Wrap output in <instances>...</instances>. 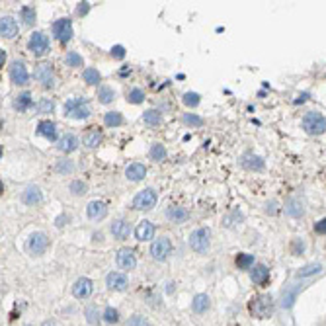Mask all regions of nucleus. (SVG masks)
Segmentation results:
<instances>
[{
	"mask_svg": "<svg viewBox=\"0 0 326 326\" xmlns=\"http://www.w3.org/2000/svg\"><path fill=\"white\" fill-rule=\"evenodd\" d=\"M248 311L256 319H270L273 315V299L272 295H256L248 303Z\"/></svg>",
	"mask_w": 326,
	"mask_h": 326,
	"instance_id": "obj_1",
	"label": "nucleus"
},
{
	"mask_svg": "<svg viewBox=\"0 0 326 326\" xmlns=\"http://www.w3.org/2000/svg\"><path fill=\"white\" fill-rule=\"evenodd\" d=\"M301 125L305 129V133H309V135H323L326 131V117L321 111H309V113H305Z\"/></svg>",
	"mask_w": 326,
	"mask_h": 326,
	"instance_id": "obj_2",
	"label": "nucleus"
},
{
	"mask_svg": "<svg viewBox=\"0 0 326 326\" xmlns=\"http://www.w3.org/2000/svg\"><path fill=\"white\" fill-rule=\"evenodd\" d=\"M65 115L70 119H86L90 117V108L86 98H70L65 102Z\"/></svg>",
	"mask_w": 326,
	"mask_h": 326,
	"instance_id": "obj_3",
	"label": "nucleus"
},
{
	"mask_svg": "<svg viewBox=\"0 0 326 326\" xmlns=\"http://www.w3.org/2000/svg\"><path fill=\"white\" fill-rule=\"evenodd\" d=\"M157 205V192L153 188H147L143 192H139L135 197H133V209H139V211H149Z\"/></svg>",
	"mask_w": 326,
	"mask_h": 326,
	"instance_id": "obj_4",
	"label": "nucleus"
},
{
	"mask_svg": "<svg viewBox=\"0 0 326 326\" xmlns=\"http://www.w3.org/2000/svg\"><path fill=\"white\" fill-rule=\"evenodd\" d=\"M209 236H211L209 228H197V230H194L192 236H190V246H192V250H196L197 254L207 252V250H209Z\"/></svg>",
	"mask_w": 326,
	"mask_h": 326,
	"instance_id": "obj_5",
	"label": "nucleus"
},
{
	"mask_svg": "<svg viewBox=\"0 0 326 326\" xmlns=\"http://www.w3.org/2000/svg\"><path fill=\"white\" fill-rule=\"evenodd\" d=\"M28 49L35 55V57H43V55L49 51V37L45 33H41V32L32 33V37L28 41Z\"/></svg>",
	"mask_w": 326,
	"mask_h": 326,
	"instance_id": "obj_6",
	"label": "nucleus"
},
{
	"mask_svg": "<svg viewBox=\"0 0 326 326\" xmlns=\"http://www.w3.org/2000/svg\"><path fill=\"white\" fill-rule=\"evenodd\" d=\"M170 252H172V242H170L166 236L157 238V240L151 244V256H153L155 260H159V262H164Z\"/></svg>",
	"mask_w": 326,
	"mask_h": 326,
	"instance_id": "obj_7",
	"label": "nucleus"
},
{
	"mask_svg": "<svg viewBox=\"0 0 326 326\" xmlns=\"http://www.w3.org/2000/svg\"><path fill=\"white\" fill-rule=\"evenodd\" d=\"M53 35L61 41V43L70 41V37H72V24H70V20H66V18L55 20L53 22Z\"/></svg>",
	"mask_w": 326,
	"mask_h": 326,
	"instance_id": "obj_8",
	"label": "nucleus"
},
{
	"mask_svg": "<svg viewBox=\"0 0 326 326\" xmlns=\"http://www.w3.org/2000/svg\"><path fill=\"white\" fill-rule=\"evenodd\" d=\"M10 80H12L16 86L28 84L30 72H28V68H26V65H24L22 61H14V63L10 65Z\"/></svg>",
	"mask_w": 326,
	"mask_h": 326,
	"instance_id": "obj_9",
	"label": "nucleus"
},
{
	"mask_svg": "<svg viewBox=\"0 0 326 326\" xmlns=\"http://www.w3.org/2000/svg\"><path fill=\"white\" fill-rule=\"evenodd\" d=\"M47 248H49V238H47L45 232H33V234L30 236V240H28V250H30L32 254L39 256V254H43Z\"/></svg>",
	"mask_w": 326,
	"mask_h": 326,
	"instance_id": "obj_10",
	"label": "nucleus"
},
{
	"mask_svg": "<svg viewBox=\"0 0 326 326\" xmlns=\"http://www.w3.org/2000/svg\"><path fill=\"white\" fill-rule=\"evenodd\" d=\"M35 78L41 82V86H43V88H53L55 86V74H53L51 65L41 63V65L35 68Z\"/></svg>",
	"mask_w": 326,
	"mask_h": 326,
	"instance_id": "obj_11",
	"label": "nucleus"
},
{
	"mask_svg": "<svg viewBox=\"0 0 326 326\" xmlns=\"http://www.w3.org/2000/svg\"><path fill=\"white\" fill-rule=\"evenodd\" d=\"M92 281L88 279V277H80V279H76V283L72 285V295L76 297V299H86V297H90L92 295Z\"/></svg>",
	"mask_w": 326,
	"mask_h": 326,
	"instance_id": "obj_12",
	"label": "nucleus"
},
{
	"mask_svg": "<svg viewBox=\"0 0 326 326\" xmlns=\"http://www.w3.org/2000/svg\"><path fill=\"white\" fill-rule=\"evenodd\" d=\"M106 283H108V287L111 289V291H125V289H127V285H129L127 275H125V273H121V272L108 273Z\"/></svg>",
	"mask_w": 326,
	"mask_h": 326,
	"instance_id": "obj_13",
	"label": "nucleus"
},
{
	"mask_svg": "<svg viewBox=\"0 0 326 326\" xmlns=\"http://www.w3.org/2000/svg\"><path fill=\"white\" fill-rule=\"evenodd\" d=\"M16 33H18V24H16V20L10 18V16H2V20H0V35L6 37V39H14Z\"/></svg>",
	"mask_w": 326,
	"mask_h": 326,
	"instance_id": "obj_14",
	"label": "nucleus"
},
{
	"mask_svg": "<svg viewBox=\"0 0 326 326\" xmlns=\"http://www.w3.org/2000/svg\"><path fill=\"white\" fill-rule=\"evenodd\" d=\"M117 266H119L121 270H133V268L137 266V258H135L133 250H129V248L119 250V252H117Z\"/></svg>",
	"mask_w": 326,
	"mask_h": 326,
	"instance_id": "obj_15",
	"label": "nucleus"
},
{
	"mask_svg": "<svg viewBox=\"0 0 326 326\" xmlns=\"http://www.w3.org/2000/svg\"><path fill=\"white\" fill-rule=\"evenodd\" d=\"M86 215L92 221H102L108 215V205L104 201H90L86 207Z\"/></svg>",
	"mask_w": 326,
	"mask_h": 326,
	"instance_id": "obj_16",
	"label": "nucleus"
},
{
	"mask_svg": "<svg viewBox=\"0 0 326 326\" xmlns=\"http://www.w3.org/2000/svg\"><path fill=\"white\" fill-rule=\"evenodd\" d=\"M129 232H131L129 221H125V219H115V221L111 223V234H113L117 240H125V238L129 236Z\"/></svg>",
	"mask_w": 326,
	"mask_h": 326,
	"instance_id": "obj_17",
	"label": "nucleus"
},
{
	"mask_svg": "<svg viewBox=\"0 0 326 326\" xmlns=\"http://www.w3.org/2000/svg\"><path fill=\"white\" fill-rule=\"evenodd\" d=\"M145 176H147V168H145V164L133 163L125 168V178H127L129 182H141Z\"/></svg>",
	"mask_w": 326,
	"mask_h": 326,
	"instance_id": "obj_18",
	"label": "nucleus"
},
{
	"mask_svg": "<svg viewBox=\"0 0 326 326\" xmlns=\"http://www.w3.org/2000/svg\"><path fill=\"white\" fill-rule=\"evenodd\" d=\"M37 135L45 137L49 143H53L57 139V125H55L51 119H43L37 123Z\"/></svg>",
	"mask_w": 326,
	"mask_h": 326,
	"instance_id": "obj_19",
	"label": "nucleus"
},
{
	"mask_svg": "<svg viewBox=\"0 0 326 326\" xmlns=\"http://www.w3.org/2000/svg\"><path fill=\"white\" fill-rule=\"evenodd\" d=\"M135 236H137V240H141V242L151 240V238L155 236V225H153L151 221H141V223L137 225V228H135Z\"/></svg>",
	"mask_w": 326,
	"mask_h": 326,
	"instance_id": "obj_20",
	"label": "nucleus"
},
{
	"mask_svg": "<svg viewBox=\"0 0 326 326\" xmlns=\"http://www.w3.org/2000/svg\"><path fill=\"white\" fill-rule=\"evenodd\" d=\"M41 199H43V194H41V190H39L37 186H28L26 192L22 194V201H24L26 205H35V203H39Z\"/></svg>",
	"mask_w": 326,
	"mask_h": 326,
	"instance_id": "obj_21",
	"label": "nucleus"
},
{
	"mask_svg": "<svg viewBox=\"0 0 326 326\" xmlns=\"http://www.w3.org/2000/svg\"><path fill=\"white\" fill-rule=\"evenodd\" d=\"M250 277H252V281H254L256 285H266V283L270 281V270H268V266L258 264V266L252 268Z\"/></svg>",
	"mask_w": 326,
	"mask_h": 326,
	"instance_id": "obj_22",
	"label": "nucleus"
},
{
	"mask_svg": "<svg viewBox=\"0 0 326 326\" xmlns=\"http://www.w3.org/2000/svg\"><path fill=\"white\" fill-rule=\"evenodd\" d=\"M76 149H78V139H76V135L66 133V135L61 137V141H59V151H63V153H72V151H76Z\"/></svg>",
	"mask_w": 326,
	"mask_h": 326,
	"instance_id": "obj_23",
	"label": "nucleus"
},
{
	"mask_svg": "<svg viewBox=\"0 0 326 326\" xmlns=\"http://www.w3.org/2000/svg\"><path fill=\"white\" fill-rule=\"evenodd\" d=\"M100 141H102V131L98 127H90L86 131V135H84V145L88 149H96L100 145Z\"/></svg>",
	"mask_w": 326,
	"mask_h": 326,
	"instance_id": "obj_24",
	"label": "nucleus"
},
{
	"mask_svg": "<svg viewBox=\"0 0 326 326\" xmlns=\"http://www.w3.org/2000/svg\"><path fill=\"white\" fill-rule=\"evenodd\" d=\"M285 213L291 215V217H301L305 213V207H303V201L297 199V197H291L287 203H285Z\"/></svg>",
	"mask_w": 326,
	"mask_h": 326,
	"instance_id": "obj_25",
	"label": "nucleus"
},
{
	"mask_svg": "<svg viewBox=\"0 0 326 326\" xmlns=\"http://www.w3.org/2000/svg\"><path fill=\"white\" fill-rule=\"evenodd\" d=\"M240 164H242L246 170H262V168H264V161H262L260 157L252 155V153H246V155L242 157Z\"/></svg>",
	"mask_w": 326,
	"mask_h": 326,
	"instance_id": "obj_26",
	"label": "nucleus"
},
{
	"mask_svg": "<svg viewBox=\"0 0 326 326\" xmlns=\"http://www.w3.org/2000/svg\"><path fill=\"white\" fill-rule=\"evenodd\" d=\"M192 309H194L197 315L205 313V311L209 309V297H207V295H203V293L196 295V297H194V301H192Z\"/></svg>",
	"mask_w": 326,
	"mask_h": 326,
	"instance_id": "obj_27",
	"label": "nucleus"
},
{
	"mask_svg": "<svg viewBox=\"0 0 326 326\" xmlns=\"http://www.w3.org/2000/svg\"><path fill=\"white\" fill-rule=\"evenodd\" d=\"M32 106V94L30 92H22L14 98V108L18 111H26V109Z\"/></svg>",
	"mask_w": 326,
	"mask_h": 326,
	"instance_id": "obj_28",
	"label": "nucleus"
},
{
	"mask_svg": "<svg viewBox=\"0 0 326 326\" xmlns=\"http://www.w3.org/2000/svg\"><path fill=\"white\" fill-rule=\"evenodd\" d=\"M166 217H168L170 223H184L188 219V211L182 209V207H170L166 211Z\"/></svg>",
	"mask_w": 326,
	"mask_h": 326,
	"instance_id": "obj_29",
	"label": "nucleus"
},
{
	"mask_svg": "<svg viewBox=\"0 0 326 326\" xmlns=\"http://www.w3.org/2000/svg\"><path fill=\"white\" fill-rule=\"evenodd\" d=\"M143 121H145L147 125H151V127H157V125H161L163 115H161V111H157V109H147V111L143 113Z\"/></svg>",
	"mask_w": 326,
	"mask_h": 326,
	"instance_id": "obj_30",
	"label": "nucleus"
},
{
	"mask_svg": "<svg viewBox=\"0 0 326 326\" xmlns=\"http://www.w3.org/2000/svg\"><path fill=\"white\" fill-rule=\"evenodd\" d=\"M115 100V92L109 86H100L98 88V102L100 104H111Z\"/></svg>",
	"mask_w": 326,
	"mask_h": 326,
	"instance_id": "obj_31",
	"label": "nucleus"
},
{
	"mask_svg": "<svg viewBox=\"0 0 326 326\" xmlns=\"http://www.w3.org/2000/svg\"><path fill=\"white\" fill-rule=\"evenodd\" d=\"M149 157L155 161V163H161L166 159V149H164V145L161 143H153L151 145V151H149Z\"/></svg>",
	"mask_w": 326,
	"mask_h": 326,
	"instance_id": "obj_32",
	"label": "nucleus"
},
{
	"mask_svg": "<svg viewBox=\"0 0 326 326\" xmlns=\"http://www.w3.org/2000/svg\"><path fill=\"white\" fill-rule=\"evenodd\" d=\"M82 78H84V82L86 84H98L100 80H102V76H100V72L96 70V68H92V66H88V68H84V72H82Z\"/></svg>",
	"mask_w": 326,
	"mask_h": 326,
	"instance_id": "obj_33",
	"label": "nucleus"
},
{
	"mask_svg": "<svg viewBox=\"0 0 326 326\" xmlns=\"http://www.w3.org/2000/svg\"><path fill=\"white\" fill-rule=\"evenodd\" d=\"M236 266H238L240 270H250V268L254 266V256H252V254H246V252L238 254V256H236Z\"/></svg>",
	"mask_w": 326,
	"mask_h": 326,
	"instance_id": "obj_34",
	"label": "nucleus"
},
{
	"mask_svg": "<svg viewBox=\"0 0 326 326\" xmlns=\"http://www.w3.org/2000/svg\"><path fill=\"white\" fill-rule=\"evenodd\" d=\"M104 123H106L108 127H119V125L123 123V115H121L119 111H108V113L104 115Z\"/></svg>",
	"mask_w": 326,
	"mask_h": 326,
	"instance_id": "obj_35",
	"label": "nucleus"
},
{
	"mask_svg": "<svg viewBox=\"0 0 326 326\" xmlns=\"http://www.w3.org/2000/svg\"><path fill=\"white\" fill-rule=\"evenodd\" d=\"M323 270V266L321 264H307L305 268H301L299 272H297V277H311V275H315V273H319Z\"/></svg>",
	"mask_w": 326,
	"mask_h": 326,
	"instance_id": "obj_36",
	"label": "nucleus"
},
{
	"mask_svg": "<svg viewBox=\"0 0 326 326\" xmlns=\"http://www.w3.org/2000/svg\"><path fill=\"white\" fill-rule=\"evenodd\" d=\"M20 16H22V20H24L26 26H32V24L35 22V8H32V6H24V8L20 10Z\"/></svg>",
	"mask_w": 326,
	"mask_h": 326,
	"instance_id": "obj_37",
	"label": "nucleus"
},
{
	"mask_svg": "<svg viewBox=\"0 0 326 326\" xmlns=\"http://www.w3.org/2000/svg\"><path fill=\"white\" fill-rule=\"evenodd\" d=\"M143 100H145V92L141 88H131L127 92V102L129 104H141Z\"/></svg>",
	"mask_w": 326,
	"mask_h": 326,
	"instance_id": "obj_38",
	"label": "nucleus"
},
{
	"mask_svg": "<svg viewBox=\"0 0 326 326\" xmlns=\"http://www.w3.org/2000/svg\"><path fill=\"white\" fill-rule=\"evenodd\" d=\"M65 63H66V66H82V57L76 51H68L65 57Z\"/></svg>",
	"mask_w": 326,
	"mask_h": 326,
	"instance_id": "obj_39",
	"label": "nucleus"
},
{
	"mask_svg": "<svg viewBox=\"0 0 326 326\" xmlns=\"http://www.w3.org/2000/svg\"><path fill=\"white\" fill-rule=\"evenodd\" d=\"M297 293H299V285L293 287L291 291H287V293L283 295V307H285V309L293 307V303H295V299H297Z\"/></svg>",
	"mask_w": 326,
	"mask_h": 326,
	"instance_id": "obj_40",
	"label": "nucleus"
},
{
	"mask_svg": "<svg viewBox=\"0 0 326 326\" xmlns=\"http://www.w3.org/2000/svg\"><path fill=\"white\" fill-rule=\"evenodd\" d=\"M55 109V102L51 98H41L39 104H37V111L39 113H51Z\"/></svg>",
	"mask_w": 326,
	"mask_h": 326,
	"instance_id": "obj_41",
	"label": "nucleus"
},
{
	"mask_svg": "<svg viewBox=\"0 0 326 326\" xmlns=\"http://www.w3.org/2000/svg\"><path fill=\"white\" fill-rule=\"evenodd\" d=\"M184 123L186 125H192V127H201L203 125V119L196 113H184Z\"/></svg>",
	"mask_w": 326,
	"mask_h": 326,
	"instance_id": "obj_42",
	"label": "nucleus"
},
{
	"mask_svg": "<svg viewBox=\"0 0 326 326\" xmlns=\"http://www.w3.org/2000/svg\"><path fill=\"white\" fill-rule=\"evenodd\" d=\"M184 104H186L188 108L199 106V94H196V92H186V94H184Z\"/></svg>",
	"mask_w": 326,
	"mask_h": 326,
	"instance_id": "obj_43",
	"label": "nucleus"
},
{
	"mask_svg": "<svg viewBox=\"0 0 326 326\" xmlns=\"http://www.w3.org/2000/svg\"><path fill=\"white\" fill-rule=\"evenodd\" d=\"M70 192L74 194V196H84L86 194V184L84 182H80V180H74V182H70Z\"/></svg>",
	"mask_w": 326,
	"mask_h": 326,
	"instance_id": "obj_44",
	"label": "nucleus"
},
{
	"mask_svg": "<svg viewBox=\"0 0 326 326\" xmlns=\"http://www.w3.org/2000/svg\"><path fill=\"white\" fill-rule=\"evenodd\" d=\"M104 321H106V323H109V325H113V323H117V321H119V313H117L115 309H111V307H108V309L104 311Z\"/></svg>",
	"mask_w": 326,
	"mask_h": 326,
	"instance_id": "obj_45",
	"label": "nucleus"
},
{
	"mask_svg": "<svg viewBox=\"0 0 326 326\" xmlns=\"http://www.w3.org/2000/svg\"><path fill=\"white\" fill-rule=\"evenodd\" d=\"M240 221H242V213H238V211H232L230 215H227V217H225V225H227V227H234L236 223L240 225Z\"/></svg>",
	"mask_w": 326,
	"mask_h": 326,
	"instance_id": "obj_46",
	"label": "nucleus"
},
{
	"mask_svg": "<svg viewBox=\"0 0 326 326\" xmlns=\"http://www.w3.org/2000/svg\"><path fill=\"white\" fill-rule=\"evenodd\" d=\"M303 252H305V242L299 240V238H295V240L291 242V254L299 256V254H303Z\"/></svg>",
	"mask_w": 326,
	"mask_h": 326,
	"instance_id": "obj_47",
	"label": "nucleus"
},
{
	"mask_svg": "<svg viewBox=\"0 0 326 326\" xmlns=\"http://www.w3.org/2000/svg\"><path fill=\"white\" fill-rule=\"evenodd\" d=\"M127 326H151V325H149V321H147L145 317H141V315H135V317H131V319H129Z\"/></svg>",
	"mask_w": 326,
	"mask_h": 326,
	"instance_id": "obj_48",
	"label": "nucleus"
},
{
	"mask_svg": "<svg viewBox=\"0 0 326 326\" xmlns=\"http://www.w3.org/2000/svg\"><path fill=\"white\" fill-rule=\"evenodd\" d=\"M86 319H88L90 325H96L98 323V315H96V309L94 307H88L86 309Z\"/></svg>",
	"mask_w": 326,
	"mask_h": 326,
	"instance_id": "obj_49",
	"label": "nucleus"
},
{
	"mask_svg": "<svg viewBox=\"0 0 326 326\" xmlns=\"http://www.w3.org/2000/svg\"><path fill=\"white\" fill-rule=\"evenodd\" d=\"M111 57H115V59H123L125 57V47L123 45H115V47H111Z\"/></svg>",
	"mask_w": 326,
	"mask_h": 326,
	"instance_id": "obj_50",
	"label": "nucleus"
},
{
	"mask_svg": "<svg viewBox=\"0 0 326 326\" xmlns=\"http://www.w3.org/2000/svg\"><path fill=\"white\" fill-rule=\"evenodd\" d=\"M72 168H74V166H72L70 161H61L59 166H57V170H59V172H72Z\"/></svg>",
	"mask_w": 326,
	"mask_h": 326,
	"instance_id": "obj_51",
	"label": "nucleus"
},
{
	"mask_svg": "<svg viewBox=\"0 0 326 326\" xmlns=\"http://www.w3.org/2000/svg\"><path fill=\"white\" fill-rule=\"evenodd\" d=\"M315 232H317V234H326V217L321 219V221L315 225Z\"/></svg>",
	"mask_w": 326,
	"mask_h": 326,
	"instance_id": "obj_52",
	"label": "nucleus"
},
{
	"mask_svg": "<svg viewBox=\"0 0 326 326\" xmlns=\"http://www.w3.org/2000/svg\"><path fill=\"white\" fill-rule=\"evenodd\" d=\"M88 10H90V4H88V2H80L78 8H76V14H78V16H86Z\"/></svg>",
	"mask_w": 326,
	"mask_h": 326,
	"instance_id": "obj_53",
	"label": "nucleus"
},
{
	"mask_svg": "<svg viewBox=\"0 0 326 326\" xmlns=\"http://www.w3.org/2000/svg\"><path fill=\"white\" fill-rule=\"evenodd\" d=\"M65 221H68V217H66V215H61V217H57L55 225H57V227H63V225H65Z\"/></svg>",
	"mask_w": 326,
	"mask_h": 326,
	"instance_id": "obj_54",
	"label": "nucleus"
},
{
	"mask_svg": "<svg viewBox=\"0 0 326 326\" xmlns=\"http://www.w3.org/2000/svg\"><path fill=\"white\" fill-rule=\"evenodd\" d=\"M0 61H2V65H4V61H6V53H4V51L0 53Z\"/></svg>",
	"mask_w": 326,
	"mask_h": 326,
	"instance_id": "obj_55",
	"label": "nucleus"
},
{
	"mask_svg": "<svg viewBox=\"0 0 326 326\" xmlns=\"http://www.w3.org/2000/svg\"><path fill=\"white\" fill-rule=\"evenodd\" d=\"M43 326H55V325H53V323H45Z\"/></svg>",
	"mask_w": 326,
	"mask_h": 326,
	"instance_id": "obj_56",
	"label": "nucleus"
}]
</instances>
